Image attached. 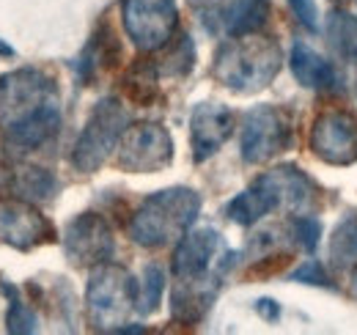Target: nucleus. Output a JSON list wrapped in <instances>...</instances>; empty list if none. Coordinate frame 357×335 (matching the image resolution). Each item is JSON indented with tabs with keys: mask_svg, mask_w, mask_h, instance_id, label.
<instances>
[{
	"mask_svg": "<svg viewBox=\"0 0 357 335\" xmlns=\"http://www.w3.org/2000/svg\"><path fill=\"white\" fill-rule=\"evenodd\" d=\"M0 129L17 149L33 151L61 129L58 85L45 69L20 66L0 75Z\"/></svg>",
	"mask_w": 357,
	"mask_h": 335,
	"instance_id": "nucleus-1",
	"label": "nucleus"
},
{
	"mask_svg": "<svg viewBox=\"0 0 357 335\" xmlns=\"http://www.w3.org/2000/svg\"><path fill=\"white\" fill-rule=\"evenodd\" d=\"M313 193H316L313 181L300 168H272L261 173L248 190H242L236 198L228 201L225 217L236 225H256L261 217H267L275 209L300 214L311 207Z\"/></svg>",
	"mask_w": 357,
	"mask_h": 335,
	"instance_id": "nucleus-2",
	"label": "nucleus"
},
{
	"mask_svg": "<svg viewBox=\"0 0 357 335\" xmlns=\"http://www.w3.org/2000/svg\"><path fill=\"white\" fill-rule=\"evenodd\" d=\"M201 214V195L190 187H168L149 195L130 220V237L140 248H168L178 242Z\"/></svg>",
	"mask_w": 357,
	"mask_h": 335,
	"instance_id": "nucleus-3",
	"label": "nucleus"
},
{
	"mask_svg": "<svg viewBox=\"0 0 357 335\" xmlns=\"http://www.w3.org/2000/svg\"><path fill=\"white\" fill-rule=\"evenodd\" d=\"M280 64L283 55L278 42L250 34V36H234L218 50L212 75L234 94H256L264 91L278 77Z\"/></svg>",
	"mask_w": 357,
	"mask_h": 335,
	"instance_id": "nucleus-4",
	"label": "nucleus"
},
{
	"mask_svg": "<svg viewBox=\"0 0 357 335\" xmlns=\"http://www.w3.org/2000/svg\"><path fill=\"white\" fill-rule=\"evenodd\" d=\"M86 305H89L91 325L96 330L121 333L130 313L137 311V283L124 267L105 261L91 272Z\"/></svg>",
	"mask_w": 357,
	"mask_h": 335,
	"instance_id": "nucleus-5",
	"label": "nucleus"
},
{
	"mask_svg": "<svg viewBox=\"0 0 357 335\" xmlns=\"http://www.w3.org/2000/svg\"><path fill=\"white\" fill-rule=\"evenodd\" d=\"M127 126H130V119L119 99L107 96L96 102V107L91 110L89 121L72 149V165L83 173L99 170L107 163V157L119 149V140L127 132Z\"/></svg>",
	"mask_w": 357,
	"mask_h": 335,
	"instance_id": "nucleus-6",
	"label": "nucleus"
},
{
	"mask_svg": "<svg viewBox=\"0 0 357 335\" xmlns=\"http://www.w3.org/2000/svg\"><path fill=\"white\" fill-rule=\"evenodd\" d=\"M234 258L215 228H195L176 242L171 269L176 281H223Z\"/></svg>",
	"mask_w": 357,
	"mask_h": 335,
	"instance_id": "nucleus-7",
	"label": "nucleus"
},
{
	"mask_svg": "<svg viewBox=\"0 0 357 335\" xmlns=\"http://www.w3.org/2000/svg\"><path fill=\"white\" fill-rule=\"evenodd\" d=\"M291 146V119L283 107L256 105L242 119L239 151L248 165H261Z\"/></svg>",
	"mask_w": 357,
	"mask_h": 335,
	"instance_id": "nucleus-8",
	"label": "nucleus"
},
{
	"mask_svg": "<svg viewBox=\"0 0 357 335\" xmlns=\"http://www.w3.org/2000/svg\"><path fill=\"white\" fill-rule=\"evenodd\" d=\"M124 31L140 52L168 47L178 28L176 0H121Z\"/></svg>",
	"mask_w": 357,
	"mask_h": 335,
	"instance_id": "nucleus-9",
	"label": "nucleus"
},
{
	"mask_svg": "<svg viewBox=\"0 0 357 335\" xmlns=\"http://www.w3.org/2000/svg\"><path fill=\"white\" fill-rule=\"evenodd\" d=\"M174 160V137L157 121L130 124L119 140L116 163L127 173H157Z\"/></svg>",
	"mask_w": 357,
	"mask_h": 335,
	"instance_id": "nucleus-10",
	"label": "nucleus"
},
{
	"mask_svg": "<svg viewBox=\"0 0 357 335\" xmlns=\"http://www.w3.org/2000/svg\"><path fill=\"white\" fill-rule=\"evenodd\" d=\"M113 231L102 214L83 211L63 231V253L75 267H99L113 258Z\"/></svg>",
	"mask_w": 357,
	"mask_h": 335,
	"instance_id": "nucleus-11",
	"label": "nucleus"
},
{
	"mask_svg": "<svg viewBox=\"0 0 357 335\" xmlns=\"http://www.w3.org/2000/svg\"><path fill=\"white\" fill-rule=\"evenodd\" d=\"M313 154L327 165L357 163V116L349 110H327L311 126Z\"/></svg>",
	"mask_w": 357,
	"mask_h": 335,
	"instance_id": "nucleus-12",
	"label": "nucleus"
},
{
	"mask_svg": "<svg viewBox=\"0 0 357 335\" xmlns=\"http://www.w3.org/2000/svg\"><path fill=\"white\" fill-rule=\"evenodd\" d=\"M0 239L17 251H33L55 239V228L31 201H0Z\"/></svg>",
	"mask_w": 357,
	"mask_h": 335,
	"instance_id": "nucleus-13",
	"label": "nucleus"
},
{
	"mask_svg": "<svg viewBox=\"0 0 357 335\" xmlns=\"http://www.w3.org/2000/svg\"><path fill=\"white\" fill-rule=\"evenodd\" d=\"M234 135V113L220 102H201L190 113V149L195 163H206Z\"/></svg>",
	"mask_w": 357,
	"mask_h": 335,
	"instance_id": "nucleus-14",
	"label": "nucleus"
},
{
	"mask_svg": "<svg viewBox=\"0 0 357 335\" xmlns=\"http://www.w3.org/2000/svg\"><path fill=\"white\" fill-rule=\"evenodd\" d=\"M220 281H176L171 292V316L178 325H198L212 308Z\"/></svg>",
	"mask_w": 357,
	"mask_h": 335,
	"instance_id": "nucleus-15",
	"label": "nucleus"
},
{
	"mask_svg": "<svg viewBox=\"0 0 357 335\" xmlns=\"http://www.w3.org/2000/svg\"><path fill=\"white\" fill-rule=\"evenodd\" d=\"M218 28L225 36H250L259 34L269 20V0H231L215 11Z\"/></svg>",
	"mask_w": 357,
	"mask_h": 335,
	"instance_id": "nucleus-16",
	"label": "nucleus"
},
{
	"mask_svg": "<svg viewBox=\"0 0 357 335\" xmlns=\"http://www.w3.org/2000/svg\"><path fill=\"white\" fill-rule=\"evenodd\" d=\"M289 64H291V75L294 80L305 88L313 91H330L338 83V75L333 69L330 61H324L313 47L303 42H294L291 47V55H289Z\"/></svg>",
	"mask_w": 357,
	"mask_h": 335,
	"instance_id": "nucleus-17",
	"label": "nucleus"
},
{
	"mask_svg": "<svg viewBox=\"0 0 357 335\" xmlns=\"http://www.w3.org/2000/svg\"><path fill=\"white\" fill-rule=\"evenodd\" d=\"M8 187L17 198L22 201H31V204H42L55 198L58 193V181L55 176L39 165H20L11 170V179H8Z\"/></svg>",
	"mask_w": 357,
	"mask_h": 335,
	"instance_id": "nucleus-18",
	"label": "nucleus"
},
{
	"mask_svg": "<svg viewBox=\"0 0 357 335\" xmlns=\"http://www.w3.org/2000/svg\"><path fill=\"white\" fill-rule=\"evenodd\" d=\"M160 69L154 61H137L124 75V94L132 99L135 105L149 107L160 96Z\"/></svg>",
	"mask_w": 357,
	"mask_h": 335,
	"instance_id": "nucleus-19",
	"label": "nucleus"
},
{
	"mask_svg": "<svg viewBox=\"0 0 357 335\" xmlns=\"http://www.w3.org/2000/svg\"><path fill=\"white\" fill-rule=\"evenodd\" d=\"M324 34L330 47L341 55V58H357V17L347 11H330L327 22H324Z\"/></svg>",
	"mask_w": 357,
	"mask_h": 335,
	"instance_id": "nucleus-20",
	"label": "nucleus"
},
{
	"mask_svg": "<svg viewBox=\"0 0 357 335\" xmlns=\"http://www.w3.org/2000/svg\"><path fill=\"white\" fill-rule=\"evenodd\" d=\"M162 292H165V269L157 264H149L137 286V313H154L162 302Z\"/></svg>",
	"mask_w": 357,
	"mask_h": 335,
	"instance_id": "nucleus-21",
	"label": "nucleus"
},
{
	"mask_svg": "<svg viewBox=\"0 0 357 335\" xmlns=\"http://www.w3.org/2000/svg\"><path fill=\"white\" fill-rule=\"evenodd\" d=\"M330 258L338 267H352L357 264V217H347L330 242Z\"/></svg>",
	"mask_w": 357,
	"mask_h": 335,
	"instance_id": "nucleus-22",
	"label": "nucleus"
},
{
	"mask_svg": "<svg viewBox=\"0 0 357 335\" xmlns=\"http://www.w3.org/2000/svg\"><path fill=\"white\" fill-rule=\"evenodd\" d=\"M0 289L6 297H11V305H8V313H6V330L11 335H28L36 333V316L31 308H25V302L17 297V289L11 283H0Z\"/></svg>",
	"mask_w": 357,
	"mask_h": 335,
	"instance_id": "nucleus-23",
	"label": "nucleus"
},
{
	"mask_svg": "<svg viewBox=\"0 0 357 335\" xmlns=\"http://www.w3.org/2000/svg\"><path fill=\"white\" fill-rule=\"evenodd\" d=\"M192 64H195V47H192V39H190V36H181V42L176 44V50H171V55L165 58V64L157 66V69H160V75L181 77V75H187V72L192 69Z\"/></svg>",
	"mask_w": 357,
	"mask_h": 335,
	"instance_id": "nucleus-24",
	"label": "nucleus"
},
{
	"mask_svg": "<svg viewBox=\"0 0 357 335\" xmlns=\"http://www.w3.org/2000/svg\"><path fill=\"white\" fill-rule=\"evenodd\" d=\"M291 237H294V242L303 251L313 253L316 245H319V239H321V223L316 217H311V214H297L291 220Z\"/></svg>",
	"mask_w": 357,
	"mask_h": 335,
	"instance_id": "nucleus-25",
	"label": "nucleus"
},
{
	"mask_svg": "<svg viewBox=\"0 0 357 335\" xmlns=\"http://www.w3.org/2000/svg\"><path fill=\"white\" fill-rule=\"evenodd\" d=\"M291 281H297V283H308V286H324V289H333L330 275L324 272L321 261H316V258L303 261V264H300V267L291 272Z\"/></svg>",
	"mask_w": 357,
	"mask_h": 335,
	"instance_id": "nucleus-26",
	"label": "nucleus"
},
{
	"mask_svg": "<svg viewBox=\"0 0 357 335\" xmlns=\"http://www.w3.org/2000/svg\"><path fill=\"white\" fill-rule=\"evenodd\" d=\"M289 6H291V11H294V17H297V22L303 25V28H308V31H316L319 28V11H316V0H289Z\"/></svg>",
	"mask_w": 357,
	"mask_h": 335,
	"instance_id": "nucleus-27",
	"label": "nucleus"
},
{
	"mask_svg": "<svg viewBox=\"0 0 357 335\" xmlns=\"http://www.w3.org/2000/svg\"><path fill=\"white\" fill-rule=\"evenodd\" d=\"M256 311H259V316H264L267 322H275V319L280 316V305H278L275 299H269V297L256 302Z\"/></svg>",
	"mask_w": 357,
	"mask_h": 335,
	"instance_id": "nucleus-28",
	"label": "nucleus"
},
{
	"mask_svg": "<svg viewBox=\"0 0 357 335\" xmlns=\"http://www.w3.org/2000/svg\"><path fill=\"white\" fill-rule=\"evenodd\" d=\"M0 58H14V47L0 39Z\"/></svg>",
	"mask_w": 357,
	"mask_h": 335,
	"instance_id": "nucleus-29",
	"label": "nucleus"
},
{
	"mask_svg": "<svg viewBox=\"0 0 357 335\" xmlns=\"http://www.w3.org/2000/svg\"><path fill=\"white\" fill-rule=\"evenodd\" d=\"M352 292H355V297H357V269L352 272Z\"/></svg>",
	"mask_w": 357,
	"mask_h": 335,
	"instance_id": "nucleus-30",
	"label": "nucleus"
}]
</instances>
